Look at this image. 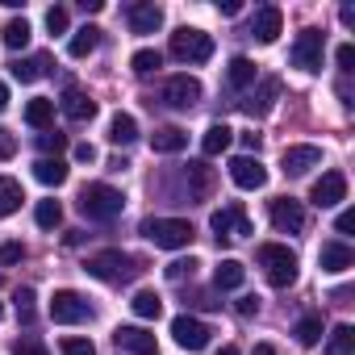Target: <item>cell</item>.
<instances>
[{
    "label": "cell",
    "mask_w": 355,
    "mask_h": 355,
    "mask_svg": "<svg viewBox=\"0 0 355 355\" xmlns=\"http://www.w3.org/2000/svg\"><path fill=\"white\" fill-rule=\"evenodd\" d=\"M293 334H297L301 347H318V343H322V318H318V313H305V318L293 326Z\"/></svg>",
    "instance_id": "d6a6232c"
},
{
    "label": "cell",
    "mask_w": 355,
    "mask_h": 355,
    "mask_svg": "<svg viewBox=\"0 0 355 355\" xmlns=\"http://www.w3.org/2000/svg\"><path fill=\"white\" fill-rule=\"evenodd\" d=\"M96 46H101V26H84V30H76V34H71L67 55H71V59H88Z\"/></svg>",
    "instance_id": "cb8c5ba5"
},
{
    "label": "cell",
    "mask_w": 355,
    "mask_h": 355,
    "mask_svg": "<svg viewBox=\"0 0 355 355\" xmlns=\"http://www.w3.org/2000/svg\"><path fill=\"white\" fill-rule=\"evenodd\" d=\"M130 309H134L138 318H159V313H163V297H159V293H150V288H142V293H134Z\"/></svg>",
    "instance_id": "836d02e7"
},
{
    "label": "cell",
    "mask_w": 355,
    "mask_h": 355,
    "mask_svg": "<svg viewBox=\"0 0 355 355\" xmlns=\"http://www.w3.org/2000/svg\"><path fill=\"white\" fill-rule=\"evenodd\" d=\"M138 138V121L130 117V113H113V121H109V142L113 146H130Z\"/></svg>",
    "instance_id": "f1b7e54d"
},
{
    "label": "cell",
    "mask_w": 355,
    "mask_h": 355,
    "mask_svg": "<svg viewBox=\"0 0 355 355\" xmlns=\"http://www.w3.org/2000/svg\"><path fill=\"white\" fill-rule=\"evenodd\" d=\"M59 351H63V355H96L92 338H76V334H67V338L59 343Z\"/></svg>",
    "instance_id": "60d3db41"
},
{
    "label": "cell",
    "mask_w": 355,
    "mask_h": 355,
    "mask_svg": "<svg viewBox=\"0 0 355 355\" xmlns=\"http://www.w3.org/2000/svg\"><path fill=\"white\" fill-rule=\"evenodd\" d=\"M21 201H26L21 180H13V175H0V218L17 214V209H21Z\"/></svg>",
    "instance_id": "d4e9b609"
},
{
    "label": "cell",
    "mask_w": 355,
    "mask_h": 355,
    "mask_svg": "<svg viewBox=\"0 0 355 355\" xmlns=\"http://www.w3.org/2000/svg\"><path fill=\"white\" fill-rule=\"evenodd\" d=\"M163 26V9L150 5V0H142V5H130V30L134 34H155Z\"/></svg>",
    "instance_id": "ffe728a7"
},
{
    "label": "cell",
    "mask_w": 355,
    "mask_h": 355,
    "mask_svg": "<svg viewBox=\"0 0 355 355\" xmlns=\"http://www.w3.org/2000/svg\"><path fill=\"white\" fill-rule=\"evenodd\" d=\"M38 146L46 150V159H51V155L59 159V150H67V134H59V130H42V138H38Z\"/></svg>",
    "instance_id": "ab89813d"
},
{
    "label": "cell",
    "mask_w": 355,
    "mask_h": 355,
    "mask_svg": "<svg viewBox=\"0 0 355 355\" xmlns=\"http://www.w3.org/2000/svg\"><path fill=\"white\" fill-rule=\"evenodd\" d=\"M230 142H234V130H230L226 121H214V125L205 130V138H201V150H205V155L214 159V155H222V150H226Z\"/></svg>",
    "instance_id": "484cf974"
},
{
    "label": "cell",
    "mask_w": 355,
    "mask_h": 355,
    "mask_svg": "<svg viewBox=\"0 0 355 355\" xmlns=\"http://www.w3.org/2000/svg\"><path fill=\"white\" fill-rule=\"evenodd\" d=\"M84 272H88L92 280H105V284H125V280L142 276V259H134V255L109 247V251L88 255V259H84Z\"/></svg>",
    "instance_id": "6da1fadb"
},
{
    "label": "cell",
    "mask_w": 355,
    "mask_h": 355,
    "mask_svg": "<svg viewBox=\"0 0 355 355\" xmlns=\"http://www.w3.org/2000/svg\"><path fill=\"white\" fill-rule=\"evenodd\" d=\"M46 67H51V59H46V55H34V59H17V63H13V76H17L21 84H34V80L46 76Z\"/></svg>",
    "instance_id": "1f68e13d"
},
{
    "label": "cell",
    "mask_w": 355,
    "mask_h": 355,
    "mask_svg": "<svg viewBox=\"0 0 355 355\" xmlns=\"http://www.w3.org/2000/svg\"><path fill=\"white\" fill-rule=\"evenodd\" d=\"M184 146H189V134L175 130V125H163V130L150 134V150H155V155H180Z\"/></svg>",
    "instance_id": "44dd1931"
},
{
    "label": "cell",
    "mask_w": 355,
    "mask_h": 355,
    "mask_svg": "<svg viewBox=\"0 0 355 355\" xmlns=\"http://www.w3.org/2000/svg\"><path fill=\"white\" fill-rule=\"evenodd\" d=\"M0 313H5V305H0Z\"/></svg>",
    "instance_id": "91938a15"
},
{
    "label": "cell",
    "mask_w": 355,
    "mask_h": 355,
    "mask_svg": "<svg viewBox=\"0 0 355 355\" xmlns=\"http://www.w3.org/2000/svg\"><path fill=\"white\" fill-rule=\"evenodd\" d=\"M34 175H38V184H46V189H59V184H67V163L63 159H38L34 163Z\"/></svg>",
    "instance_id": "603a6c76"
},
{
    "label": "cell",
    "mask_w": 355,
    "mask_h": 355,
    "mask_svg": "<svg viewBox=\"0 0 355 355\" xmlns=\"http://www.w3.org/2000/svg\"><path fill=\"white\" fill-rule=\"evenodd\" d=\"M13 355H51V351H46L38 338H17V343H13Z\"/></svg>",
    "instance_id": "f6af8a7d"
},
{
    "label": "cell",
    "mask_w": 355,
    "mask_h": 355,
    "mask_svg": "<svg viewBox=\"0 0 355 355\" xmlns=\"http://www.w3.org/2000/svg\"><path fill=\"white\" fill-rule=\"evenodd\" d=\"M76 163H96V146L92 142H80L76 146Z\"/></svg>",
    "instance_id": "f907efd6"
},
{
    "label": "cell",
    "mask_w": 355,
    "mask_h": 355,
    "mask_svg": "<svg viewBox=\"0 0 355 355\" xmlns=\"http://www.w3.org/2000/svg\"><path fill=\"white\" fill-rule=\"evenodd\" d=\"M334 59H338L343 71H355V46H351V42H343V46L334 51Z\"/></svg>",
    "instance_id": "bcb514c9"
},
{
    "label": "cell",
    "mask_w": 355,
    "mask_h": 355,
    "mask_svg": "<svg viewBox=\"0 0 355 355\" xmlns=\"http://www.w3.org/2000/svg\"><path fill=\"white\" fill-rule=\"evenodd\" d=\"M67 26H71V17H67V9H63V5L46 9V30H51V34H67Z\"/></svg>",
    "instance_id": "b9f144b4"
},
{
    "label": "cell",
    "mask_w": 355,
    "mask_h": 355,
    "mask_svg": "<svg viewBox=\"0 0 355 355\" xmlns=\"http://www.w3.org/2000/svg\"><path fill=\"white\" fill-rule=\"evenodd\" d=\"M197 268H201V263H197L193 255H189V259H171V263H167V280H175V284H180L184 276L193 280V272H197Z\"/></svg>",
    "instance_id": "f35d334b"
},
{
    "label": "cell",
    "mask_w": 355,
    "mask_h": 355,
    "mask_svg": "<svg viewBox=\"0 0 355 355\" xmlns=\"http://www.w3.org/2000/svg\"><path fill=\"white\" fill-rule=\"evenodd\" d=\"M92 318V305L76 293V288H55V297H51V322H59V326H80V322H88Z\"/></svg>",
    "instance_id": "8992f818"
},
{
    "label": "cell",
    "mask_w": 355,
    "mask_h": 355,
    "mask_svg": "<svg viewBox=\"0 0 355 355\" xmlns=\"http://www.w3.org/2000/svg\"><path fill=\"white\" fill-rule=\"evenodd\" d=\"M276 101H280V80L268 76V80H259V88L247 92V101H239V105H243L247 117H268V113L276 109Z\"/></svg>",
    "instance_id": "4fadbf2b"
},
{
    "label": "cell",
    "mask_w": 355,
    "mask_h": 355,
    "mask_svg": "<svg viewBox=\"0 0 355 355\" xmlns=\"http://www.w3.org/2000/svg\"><path fill=\"white\" fill-rule=\"evenodd\" d=\"M30 34H34L30 21H26V17H13V21L5 26V46H9V51H21V46H30Z\"/></svg>",
    "instance_id": "e575fe53"
},
{
    "label": "cell",
    "mask_w": 355,
    "mask_h": 355,
    "mask_svg": "<svg viewBox=\"0 0 355 355\" xmlns=\"http://www.w3.org/2000/svg\"><path fill=\"white\" fill-rule=\"evenodd\" d=\"M34 301H38V297H34V288H17V293H13V305H17V318H21L26 326L34 322Z\"/></svg>",
    "instance_id": "74e56055"
},
{
    "label": "cell",
    "mask_w": 355,
    "mask_h": 355,
    "mask_svg": "<svg viewBox=\"0 0 355 355\" xmlns=\"http://www.w3.org/2000/svg\"><path fill=\"white\" fill-rule=\"evenodd\" d=\"M189 184H193V197H197V201H205V197L214 193V167H209V163H201V159H197V163H189Z\"/></svg>",
    "instance_id": "4316f807"
},
{
    "label": "cell",
    "mask_w": 355,
    "mask_h": 355,
    "mask_svg": "<svg viewBox=\"0 0 355 355\" xmlns=\"http://www.w3.org/2000/svg\"><path fill=\"white\" fill-rule=\"evenodd\" d=\"M226 80H230V88H234V92H243V88H251V84L259 80V71H255V63H251L247 55H234V59H230V67H226Z\"/></svg>",
    "instance_id": "7402d4cb"
},
{
    "label": "cell",
    "mask_w": 355,
    "mask_h": 355,
    "mask_svg": "<svg viewBox=\"0 0 355 355\" xmlns=\"http://www.w3.org/2000/svg\"><path fill=\"white\" fill-rule=\"evenodd\" d=\"M51 121H55V101L34 96V101L26 105V125H34V130H51Z\"/></svg>",
    "instance_id": "83f0119b"
},
{
    "label": "cell",
    "mask_w": 355,
    "mask_h": 355,
    "mask_svg": "<svg viewBox=\"0 0 355 355\" xmlns=\"http://www.w3.org/2000/svg\"><path fill=\"white\" fill-rule=\"evenodd\" d=\"M17 155V138L9 130H0V159H13Z\"/></svg>",
    "instance_id": "c3c4849f"
},
{
    "label": "cell",
    "mask_w": 355,
    "mask_h": 355,
    "mask_svg": "<svg viewBox=\"0 0 355 355\" xmlns=\"http://www.w3.org/2000/svg\"><path fill=\"white\" fill-rule=\"evenodd\" d=\"M318 163H322V150L318 146H284V155H280V171L284 175H305Z\"/></svg>",
    "instance_id": "e0dca14e"
},
{
    "label": "cell",
    "mask_w": 355,
    "mask_h": 355,
    "mask_svg": "<svg viewBox=\"0 0 355 355\" xmlns=\"http://www.w3.org/2000/svg\"><path fill=\"white\" fill-rule=\"evenodd\" d=\"M243 280H247V268H243L239 259H222V263L214 268V284H218L222 293H226V288H239Z\"/></svg>",
    "instance_id": "f546056e"
},
{
    "label": "cell",
    "mask_w": 355,
    "mask_h": 355,
    "mask_svg": "<svg viewBox=\"0 0 355 355\" xmlns=\"http://www.w3.org/2000/svg\"><path fill=\"white\" fill-rule=\"evenodd\" d=\"M113 343H117L121 351H130V355H159L155 334L142 330V326H117V330H113Z\"/></svg>",
    "instance_id": "9a60e30c"
},
{
    "label": "cell",
    "mask_w": 355,
    "mask_h": 355,
    "mask_svg": "<svg viewBox=\"0 0 355 355\" xmlns=\"http://www.w3.org/2000/svg\"><path fill=\"white\" fill-rule=\"evenodd\" d=\"M230 180H234L239 189L255 193V189L268 184V167H263L255 155H234V159H230Z\"/></svg>",
    "instance_id": "7c38bea8"
},
{
    "label": "cell",
    "mask_w": 355,
    "mask_h": 355,
    "mask_svg": "<svg viewBox=\"0 0 355 355\" xmlns=\"http://www.w3.org/2000/svg\"><path fill=\"white\" fill-rule=\"evenodd\" d=\"M5 109H9V84L0 80V113H5Z\"/></svg>",
    "instance_id": "db71d44e"
},
{
    "label": "cell",
    "mask_w": 355,
    "mask_h": 355,
    "mask_svg": "<svg viewBox=\"0 0 355 355\" xmlns=\"http://www.w3.org/2000/svg\"><path fill=\"white\" fill-rule=\"evenodd\" d=\"M234 309H239V318H255V313H259V297H251V293H247V297H239V305H234Z\"/></svg>",
    "instance_id": "7dc6e473"
},
{
    "label": "cell",
    "mask_w": 355,
    "mask_h": 355,
    "mask_svg": "<svg viewBox=\"0 0 355 355\" xmlns=\"http://www.w3.org/2000/svg\"><path fill=\"white\" fill-rule=\"evenodd\" d=\"M171 338L184 351H205L209 347V326L197 322L193 313H180V318H171Z\"/></svg>",
    "instance_id": "9c48e42d"
},
{
    "label": "cell",
    "mask_w": 355,
    "mask_h": 355,
    "mask_svg": "<svg viewBox=\"0 0 355 355\" xmlns=\"http://www.w3.org/2000/svg\"><path fill=\"white\" fill-rule=\"evenodd\" d=\"M243 146L247 150H259V134H243Z\"/></svg>",
    "instance_id": "9f6ffc18"
},
{
    "label": "cell",
    "mask_w": 355,
    "mask_h": 355,
    "mask_svg": "<svg viewBox=\"0 0 355 355\" xmlns=\"http://www.w3.org/2000/svg\"><path fill=\"white\" fill-rule=\"evenodd\" d=\"M21 255H26V247H21L17 239H13V243H0V263H5V268H13Z\"/></svg>",
    "instance_id": "ee69618b"
},
{
    "label": "cell",
    "mask_w": 355,
    "mask_h": 355,
    "mask_svg": "<svg viewBox=\"0 0 355 355\" xmlns=\"http://www.w3.org/2000/svg\"><path fill=\"white\" fill-rule=\"evenodd\" d=\"M251 355H276V347H272V343H255V351H251Z\"/></svg>",
    "instance_id": "6f0895ef"
},
{
    "label": "cell",
    "mask_w": 355,
    "mask_h": 355,
    "mask_svg": "<svg viewBox=\"0 0 355 355\" xmlns=\"http://www.w3.org/2000/svg\"><path fill=\"white\" fill-rule=\"evenodd\" d=\"M338 17H343V26H355V9H351V5H343V13H338Z\"/></svg>",
    "instance_id": "11a10c76"
},
{
    "label": "cell",
    "mask_w": 355,
    "mask_h": 355,
    "mask_svg": "<svg viewBox=\"0 0 355 355\" xmlns=\"http://www.w3.org/2000/svg\"><path fill=\"white\" fill-rule=\"evenodd\" d=\"M209 230H214V239H218V243H230V239H243V234H251V222H247V209H243V201H234V205L218 209V214L209 218Z\"/></svg>",
    "instance_id": "ba28073f"
},
{
    "label": "cell",
    "mask_w": 355,
    "mask_h": 355,
    "mask_svg": "<svg viewBox=\"0 0 355 355\" xmlns=\"http://www.w3.org/2000/svg\"><path fill=\"white\" fill-rule=\"evenodd\" d=\"M163 101L171 109H193L201 101V80H193V76H171L163 84Z\"/></svg>",
    "instance_id": "5bb4252c"
},
{
    "label": "cell",
    "mask_w": 355,
    "mask_h": 355,
    "mask_svg": "<svg viewBox=\"0 0 355 355\" xmlns=\"http://www.w3.org/2000/svg\"><path fill=\"white\" fill-rule=\"evenodd\" d=\"M309 201H313L318 209L343 205V201H347V175H343V171H322V180L309 189Z\"/></svg>",
    "instance_id": "8fae6325"
},
{
    "label": "cell",
    "mask_w": 355,
    "mask_h": 355,
    "mask_svg": "<svg viewBox=\"0 0 355 355\" xmlns=\"http://www.w3.org/2000/svg\"><path fill=\"white\" fill-rule=\"evenodd\" d=\"M171 59L175 63H209L214 59V38L205 34V30H193V26H180V30H175L171 34Z\"/></svg>",
    "instance_id": "277c9868"
},
{
    "label": "cell",
    "mask_w": 355,
    "mask_h": 355,
    "mask_svg": "<svg viewBox=\"0 0 355 355\" xmlns=\"http://www.w3.org/2000/svg\"><path fill=\"white\" fill-rule=\"evenodd\" d=\"M159 67H163V55L159 51H134V59H130V71L134 76H150Z\"/></svg>",
    "instance_id": "d590c367"
},
{
    "label": "cell",
    "mask_w": 355,
    "mask_h": 355,
    "mask_svg": "<svg viewBox=\"0 0 355 355\" xmlns=\"http://www.w3.org/2000/svg\"><path fill=\"white\" fill-rule=\"evenodd\" d=\"M326 355H355V326H334L326 338Z\"/></svg>",
    "instance_id": "4dcf8cb0"
},
{
    "label": "cell",
    "mask_w": 355,
    "mask_h": 355,
    "mask_svg": "<svg viewBox=\"0 0 355 355\" xmlns=\"http://www.w3.org/2000/svg\"><path fill=\"white\" fill-rule=\"evenodd\" d=\"M268 214H272V226H276L280 234H301V230H305V205H301L297 197H276V201L268 205Z\"/></svg>",
    "instance_id": "30bf717a"
},
{
    "label": "cell",
    "mask_w": 355,
    "mask_h": 355,
    "mask_svg": "<svg viewBox=\"0 0 355 355\" xmlns=\"http://www.w3.org/2000/svg\"><path fill=\"white\" fill-rule=\"evenodd\" d=\"M142 239H150L163 251H180V247L193 243V222H184V218H146Z\"/></svg>",
    "instance_id": "5b68a950"
},
{
    "label": "cell",
    "mask_w": 355,
    "mask_h": 355,
    "mask_svg": "<svg viewBox=\"0 0 355 355\" xmlns=\"http://www.w3.org/2000/svg\"><path fill=\"white\" fill-rule=\"evenodd\" d=\"M255 259H259V268H263V276H268L272 288H288V284H297L301 263H297V255H293L284 243H263V247L255 251Z\"/></svg>",
    "instance_id": "7a4b0ae2"
},
{
    "label": "cell",
    "mask_w": 355,
    "mask_h": 355,
    "mask_svg": "<svg viewBox=\"0 0 355 355\" xmlns=\"http://www.w3.org/2000/svg\"><path fill=\"white\" fill-rule=\"evenodd\" d=\"M334 230H338V234H351V230H355V209H343L338 222H334Z\"/></svg>",
    "instance_id": "681fc988"
},
{
    "label": "cell",
    "mask_w": 355,
    "mask_h": 355,
    "mask_svg": "<svg viewBox=\"0 0 355 355\" xmlns=\"http://www.w3.org/2000/svg\"><path fill=\"white\" fill-rule=\"evenodd\" d=\"M322 55H326V34L322 30H301L293 42V67L301 71H322Z\"/></svg>",
    "instance_id": "52a82bcc"
},
{
    "label": "cell",
    "mask_w": 355,
    "mask_h": 355,
    "mask_svg": "<svg viewBox=\"0 0 355 355\" xmlns=\"http://www.w3.org/2000/svg\"><path fill=\"white\" fill-rule=\"evenodd\" d=\"M80 9H84V13H101V9H105V0H80Z\"/></svg>",
    "instance_id": "f5cc1de1"
},
{
    "label": "cell",
    "mask_w": 355,
    "mask_h": 355,
    "mask_svg": "<svg viewBox=\"0 0 355 355\" xmlns=\"http://www.w3.org/2000/svg\"><path fill=\"white\" fill-rule=\"evenodd\" d=\"M125 209V197L113 189V184H88L80 193V214L88 222H113L117 214Z\"/></svg>",
    "instance_id": "3957f363"
},
{
    "label": "cell",
    "mask_w": 355,
    "mask_h": 355,
    "mask_svg": "<svg viewBox=\"0 0 355 355\" xmlns=\"http://www.w3.org/2000/svg\"><path fill=\"white\" fill-rule=\"evenodd\" d=\"M318 263H322V272H347V268H355V251L334 239V243H322Z\"/></svg>",
    "instance_id": "d6986e66"
},
{
    "label": "cell",
    "mask_w": 355,
    "mask_h": 355,
    "mask_svg": "<svg viewBox=\"0 0 355 355\" xmlns=\"http://www.w3.org/2000/svg\"><path fill=\"white\" fill-rule=\"evenodd\" d=\"M59 109H63L67 121H92L96 117V101L88 92H80V88H67L63 101H59Z\"/></svg>",
    "instance_id": "ac0fdd59"
},
{
    "label": "cell",
    "mask_w": 355,
    "mask_h": 355,
    "mask_svg": "<svg viewBox=\"0 0 355 355\" xmlns=\"http://www.w3.org/2000/svg\"><path fill=\"white\" fill-rule=\"evenodd\" d=\"M34 222H38L42 230H55V226L63 222V205H59V201H38V209H34Z\"/></svg>",
    "instance_id": "8d00e7d4"
},
{
    "label": "cell",
    "mask_w": 355,
    "mask_h": 355,
    "mask_svg": "<svg viewBox=\"0 0 355 355\" xmlns=\"http://www.w3.org/2000/svg\"><path fill=\"white\" fill-rule=\"evenodd\" d=\"M218 355H239V347H222V351H218Z\"/></svg>",
    "instance_id": "680465c9"
},
{
    "label": "cell",
    "mask_w": 355,
    "mask_h": 355,
    "mask_svg": "<svg viewBox=\"0 0 355 355\" xmlns=\"http://www.w3.org/2000/svg\"><path fill=\"white\" fill-rule=\"evenodd\" d=\"M184 305H193V309H218L222 301H214V293H205V288H193V293L184 297Z\"/></svg>",
    "instance_id": "7bdbcfd3"
},
{
    "label": "cell",
    "mask_w": 355,
    "mask_h": 355,
    "mask_svg": "<svg viewBox=\"0 0 355 355\" xmlns=\"http://www.w3.org/2000/svg\"><path fill=\"white\" fill-rule=\"evenodd\" d=\"M239 9H243L239 0H218V13H222V17H239Z\"/></svg>",
    "instance_id": "816d5d0a"
},
{
    "label": "cell",
    "mask_w": 355,
    "mask_h": 355,
    "mask_svg": "<svg viewBox=\"0 0 355 355\" xmlns=\"http://www.w3.org/2000/svg\"><path fill=\"white\" fill-rule=\"evenodd\" d=\"M280 30H284V13H280L276 5H263V9L255 13V21H251V38L263 42V46H272V42L280 38Z\"/></svg>",
    "instance_id": "2e32d148"
}]
</instances>
